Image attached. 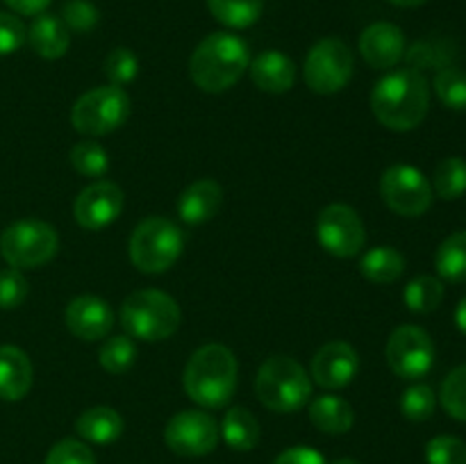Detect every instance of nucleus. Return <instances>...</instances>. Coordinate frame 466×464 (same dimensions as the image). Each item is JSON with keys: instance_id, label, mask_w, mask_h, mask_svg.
Segmentation results:
<instances>
[{"instance_id": "nucleus-8", "label": "nucleus", "mask_w": 466, "mask_h": 464, "mask_svg": "<svg viewBox=\"0 0 466 464\" xmlns=\"http://www.w3.org/2000/svg\"><path fill=\"white\" fill-rule=\"evenodd\" d=\"M130 114V96L121 86H96L77 98L71 123L80 135L103 136L121 127Z\"/></svg>"}, {"instance_id": "nucleus-29", "label": "nucleus", "mask_w": 466, "mask_h": 464, "mask_svg": "<svg viewBox=\"0 0 466 464\" xmlns=\"http://www.w3.org/2000/svg\"><path fill=\"white\" fill-rule=\"evenodd\" d=\"M403 298L410 312L431 314L444 300V285H441V280H437L432 276H419L405 287Z\"/></svg>"}, {"instance_id": "nucleus-44", "label": "nucleus", "mask_w": 466, "mask_h": 464, "mask_svg": "<svg viewBox=\"0 0 466 464\" xmlns=\"http://www.w3.org/2000/svg\"><path fill=\"white\" fill-rule=\"evenodd\" d=\"M391 5H396V7H419V5L428 3V0H390Z\"/></svg>"}, {"instance_id": "nucleus-19", "label": "nucleus", "mask_w": 466, "mask_h": 464, "mask_svg": "<svg viewBox=\"0 0 466 464\" xmlns=\"http://www.w3.org/2000/svg\"><path fill=\"white\" fill-rule=\"evenodd\" d=\"M250 80L268 94H285L294 86L296 66L280 50H264L248 64Z\"/></svg>"}, {"instance_id": "nucleus-37", "label": "nucleus", "mask_w": 466, "mask_h": 464, "mask_svg": "<svg viewBox=\"0 0 466 464\" xmlns=\"http://www.w3.org/2000/svg\"><path fill=\"white\" fill-rule=\"evenodd\" d=\"M98 9L91 0H66L62 7V21L73 32H91L98 25Z\"/></svg>"}, {"instance_id": "nucleus-15", "label": "nucleus", "mask_w": 466, "mask_h": 464, "mask_svg": "<svg viewBox=\"0 0 466 464\" xmlns=\"http://www.w3.org/2000/svg\"><path fill=\"white\" fill-rule=\"evenodd\" d=\"M360 358L349 341H330L321 346L312 359V378L326 389H341L358 376Z\"/></svg>"}, {"instance_id": "nucleus-13", "label": "nucleus", "mask_w": 466, "mask_h": 464, "mask_svg": "<svg viewBox=\"0 0 466 464\" xmlns=\"http://www.w3.org/2000/svg\"><path fill=\"white\" fill-rule=\"evenodd\" d=\"M164 441L168 449L185 458H200L217 449L218 426L208 412L185 409L167 423Z\"/></svg>"}, {"instance_id": "nucleus-16", "label": "nucleus", "mask_w": 466, "mask_h": 464, "mask_svg": "<svg viewBox=\"0 0 466 464\" xmlns=\"http://www.w3.org/2000/svg\"><path fill=\"white\" fill-rule=\"evenodd\" d=\"M360 53L364 62L378 71L394 68L405 55V35L394 23H373L360 35Z\"/></svg>"}, {"instance_id": "nucleus-4", "label": "nucleus", "mask_w": 466, "mask_h": 464, "mask_svg": "<svg viewBox=\"0 0 466 464\" xmlns=\"http://www.w3.org/2000/svg\"><path fill=\"white\" fill-rule=\"evenodd\" d=\"M180 318L176 300L157 289L135 291L121 305L123 330L139 341L168 339L180 328Z\"/></svg>"}, {"instance_id": "nucleus-5", "label": "nucleus", "mask_w": 466, "mask_h": 464, "mask_svg": "<svg viewBox=\"0 0 466 464\" xmlns=\"http://www.w3.org/2000/svg\"><path fill=\"white\" fill-rule=\"evenodd\" d=\"M255 391L264 408L289 414L303 408L312 396V382L305 368L287 355L268 358L255 378Z\"/></svg>"}, {"instance_id": "nucleus-31", "label": "nucleus", "mask_w": 466, "mask_h": 464, "mask_svg": "<svg viewBox=\"0 0 466 464\" xmlns=\"http://www.w3.org/2000/svg\"><path fill=\"white\" fill-rule=\"evenodd\" d=\"M68 159H71L73 168H76L80 176L103 177L105 173L109 171V155L98 141H91V139L77 141V144L71 148Z\"/></svg>"}, {"instance_id": "nucleus-24", "label": "nucleus", "mask_w": 466, "mask_h": 464, "mask_svg": "<svg viewBox=\"0 0 466 464\" xmlns=\"http://www.w3.org/2000/svg\"><path fill=\"white\" fill-rule=\"evenodd\" d=\"M405 271V257L391 246H376L360 259V273L376 285H391Z\"/></svg>"}, {"instance_id": "nucleus-39", "label": "nucleus", "mask_w": 466, "mask_h": 464, "mask_svg": "<svg viewBox=\"0 0 466 464\" xmlns=\"http://www.w3.org/2000/svg\"><path fill=\"white\" fill-rule=\"evenodd\" d=\"M44 464H96V458L85 441L62 439L50 449Z\"/></svg>"}, {"instance_id": "nucleus-23", "label": "nucleus", "mask_w": 466, "mask_h": 464, "mask_svg": "<svg viewBox=\"0 0 466 464\" xmlns=\"http://www.w3.org/2000/svg\"><path fill=\"white\" fill-rule=\"evenodd\" d=\"M309 419L314 426L328 435H344L353 428L355 412L349 400L339 398L335 394L319 396L309 405Z\"/></svg>"}, {"instance_id": "nucleus-25", "label": "nucleus", "mask_w": 466, "mask_h": 464, "mask_svg": "<svg viewBox=\"0 0 466 464\" xmlns=\"http://www.w3.org/2000/svg\"><path fill=\"white\" fill-rule=\"evenodd\" d=\"M221 435L232 450L246 453V450H253L255 446L259 444L262 430H259L258 419H255L248 409L232 408L228 409L226 417H223Z\"/></svg>"}, {"instance_id": "nucleus-14", "label": "nucleus", "mask_w": 466, "mask_h": 464, "mask_svg": "<svg viewBox=\"0 0 466 464\" xmlns=\"http://www.w3.org/2000/svg\"><path fill=\"white\" fill-rule=\"evenodd\" d=\"M123 209V191L114 182L98 180L85 187L73 205V217L85 230H103L112 226Z\"/></svg>"}, {"instance_id": "nucleus-11", "label": "nucleus", "mask_w": 466, "mask_h": 464, "mask_svg": "<svg viewBox=\"0 0 466 464\" xmlns=\"http://www.w3.org/2000/svg\"><path fill=\"white\" fill-rule=\"evenodd\" d=\"M387 364L403 380H419L435 364V344L423 328L400 326L387 341Z\"/></svg>"}, {"instance_id": "nucleus-28", "label": "nucleus", "mask_w": 466, "mask_h": 464, "mask_svg": "<svg viewBox=\"0 0 466 464\" xmlns=\"http://www.w3.org/2000/svg\"><path fill=\"white\" fill-rule=\"evenodd\" d=\"M432 191L441 200H458L466 194V162L462 157H446L437 164Z\"/></svg>"}, {"instance_id": "nucleus-26", "label": "nucleus", "mask_w": 466, "mask_h": 464, "mask_svg": "<svg viewBox=\"0 0 466 464\" xmlns=\"http://www.w3.org/2000/svg\"><path fill=\"white\" fill-rule=\"evenodd\" d=\"M208 7L221 25L244 30L259 21L264 12V0H208Z\"/></svg>"}, {"instance_id": "nucleus-21", "label": "nucleus", "mask_w": 466, "mask_h": 464, "mask_svg": "<svg viewBox=\"0 0 466 464\" xmlns=\"http://www.w3.org/2000/svg\"><path fill=\"white\" fill-rule=\"evenodd\" d=\"M27 41L32 50L44 59H59L71 45V35L64 21L53 14H39L27 30Z\"/></svg>"}, {"instance_id": "nucleus-35", "label": "nucleus", "mask_w": 466, "mask_h": 464, "mask_svg": "<svg viewBox=\"0 0 466 464\" xmlns=\"http://www.w3.org/2000/svg\"><path fill=\"white\" fill-rule=\"evenodd\" d=\"M441 405L458 421H466V364L453 368L441 385Z\"/></svg>"}, {"instance_id": "nucleus-6", "label": "nucleus", "mask_w": 466, "mask_h": 464, "mask_svg": "<svg viewBox=\"0 0 466 464\" xmlns=\"http://www.w3.org/2000/svg\"><path fill=\"white\" fill-rule=\"evenodd\" d=\"M185 248L180 227L164 217H148L130 237V259L139 271L164 273L177 262Z\"/></svg>"}, {"instance_id": "nucleus-38", "label": "nucleus", "mask_w": 466, "mask_h": 464, "mask_svg": "<svg viewBox=\"0 0 466 464\" xmlns=\"http://www.w3.org/2000/svg\"><path fill=\"white\" fill-rule=\"evenodd\" d=\"M27 280L18 268L0 271V309H16L27 298Z\"/></svg>"}, {"instance_id": "nucleus-34", "label": "nucleus", "mask_w": 466, "mask_h": 464, "mask_svg": "<svg viewBox=\"0 0 466 464\" xmlns=\"http://www.w3.org/2000/svg\"><path fill=\"white\" fill-rule=\"evenodd\" d=\"M437 408V396L432 387L428 385H412L405 389L403 398H400V412L410 421H428L435 414Z\"/></svg>"}, {"instance_id": "nucleus-27", "label": "nucleus", "mask_w": 466, "mask_h": 464, "mask_svg": "<svg viewBox=\"0 0 466 464\" xmlns=\"http://www.w3.org/2000/svg\"><path fill=\"white\" fill-rule=\"evenodd\" d=\"M435 268L444 280L466 282V230L453 232L441 241L435 255Z\"/></svg>"}, {"instance_id": "nucleus-12", "label": "nucleus", "mask_w": 466, "mask_h": 464, "mask_svg": "<svg viewBox=\"0 0 466 464\" xmlns=\"http://www.w3.org/2000/svg\"><path fill=\"white\" fill-rule=\"evenodd\" d=\"M317 239L323 250L335 257H355L364 248V223L353 207L332 203L317 218Z\"/></svg>"}, {"instance_id": "nucleus-2", "label": "nucleus", "mask_w": 466, "mask_h": 464, "mask_svg": "<svg viewBox=\"0 0 466 464\" xmlns=\"http://www.w3.org/2000/svg\"><path fill=\"white\" fill-rule=\"evenodd\" d=\"M250 53L241 36L232 32H214L205 36L189 59L191 80L208 94H221L241 80L248 71Z\"/></svg>"}, {"instance_id": "nucleus-36", "label": "nucleus", "mask_w": 466, "mask_h": 464, "mask_svg": "<svg viewBox=\"0 0 466 464\" xmlns=\"http://www.w3.org/2000/svg\"><path fill=\"white\" fill-rule=\"evenodd\" d=\"M428 464H466V444L458 437L440 435L426 444Z\"/></svg>"}, {"instance_id": "nucleus-43", "label": "nucleus", "mask_w": 466, "mask_h": 464, "mask_svg": "<svg viewBox=\"0 0 466 464\" xmlns=\"http://www.w3.org/2000/svg\"><path fill=\"white\" fill-rule=\"evenodd\" d=\"M455 326L466 335V296L460 300L458 308H455Z\"/></svg>"}, {"instance_id": "nucleus-10", "label": "nucleus", "mask_w": 466, "mask_h": 464, "mask_svg": "<svg viewBox=\"0 0 466 464\" xmlns=\"http://www.w3.org/2000/svg\"><path fill=\"white\" fill-rule=\"evenodd\" d=\"M380 196L391 212L400 217H421L432 205V185L419 168L396 164L382 173Z\"/></svg>"}, {"instance_id": "nucleus-1", "label": "nucleus", "mask_w": 466, "mask_h": 464, "mask_svg": "<svg viewBox=\"0 0 466 464\" xmlns=\"http://www.w3.org/2000/svg\"><path fill=\"white\" fill-rule=\"evenodd\" d=\"M431 105V86L421 71L399 68L376 82L371 91L373 116L394 132L421 126Z\"/></svg>"}, {"instance_id": "nucleus-7", "label": "nucleus", "mask_w": 466, "mask_h": 464, "mask_svg": "<svg viewBox=\"0 0 466 464\" xmlns=\"http://www.w3.org/2000/svg\"><path fill=\"white\" fill-rule=\"evenodd\" d=\"M59 237L50 223L23 218L0 235V253L14 268H36L57 255Z\"/></svg>"}, {"instance_id": "nucleus-22", "label": "nucleus", "mask_w": 466, "mask_h": 464, "mask_svg": "<svg viewBox=\"0 0 466 464\" xmlns=\"http://www.w3.org/2000/svg\"><path fill=\"white\" fill-rule=\"evenodd\" d=\"M76 430L82 439L105 446L112 444V441H116L123 435V419L116 409L98 405V408L85 409L77 417Z\"/></svg>"}, {"instance_id": "nucleus-42", "label": "nucleus", "mask_w": 466, "mask_h": 464, "mask_svg": "<svg viewBox=\"0 0 466 464\" xmlns=\"http://www.w3.org/2000/svg\"><path fill=\"white\" fill-rule=\"evenodd\" d=\"M3 3L23 16H39L53 0H3Z\"/></svg>"}, {"instance_id": "nucleus-45", "label": "nucleus", "mask_w": 466, "mask_h": 464, "mask_svg": "<svg viewBox=\"0 0 466 464\" xmlns=\"http://www.w3.org/2000/svg\"><path fill=\"white\" fill-rule=\"evenodd\" d=\"M332 464H360L358 459H353V458H341V459H337V462H332Z\"/></svg>"}, {"instance_id": "nucleus-3", "label": "nucleus", "mask_w": 466, "mask_h": 464, "mask_svg": "<svg viewBox=\"0 0 466 464\" xmlns=\"http://www.w3.org/2000/svg\"><path fill=\"white\" fill-rule=\"evenodd\" d=\"M237 389V358L228 346L205 344L189 358L185 391L200 408H223Z\"/></svg>"}, {"instance_id": "nucleus-18", "label": "nucleus", "mask_w": 466, "mask_h": 464, "mask_svg": "<svg viewBox=\"0 0 466 464\" xmlns=\"http://www.w3.org/2000/svg\"><path fill=\"white\" fill-rule=\"evenodd\" d=\"M223 205V189L214 180H196L177 198V214L187 226H200L218 214Z\"/></svg>"}, {"instance_id": "nucleus-9", "label": "nucleus", "mask_w": 466, "mask_h": 464, "mask_svg": "<svg viewBox=\"0 0 466 464\" xmlns=\"http://www.w3.org/2000/svg\"><path fill=\"white\" fill-rule=\"evenodd\" d=\"M355 59L341 39H321L305 57V82L314 94L330 96L344 89L353 77Z\"/></svg>"}, {"instance_id": "nucleus-33", "label": "nucleus", "mask_w": 466, "mask_h": 464, "mask_svg": "<svg viewBox=\"0 0 466 464\" xmlns=\"http://www.w3.org/2000/svg\"><path fill=\"white\" fill-rule=\"evenodd\" d=\"M103 71L107 76L109 85L123 89V86L135 82L137 76H139V59H137V55L130 48H114L105 57Z\"/></svg>"}, {"instance_id": "nucleus-41", "label": "nucleus", "mask_w": 466, "mask_h": 464, "mask_svg": "<svg viewBox=\"0 0 466 464\" xmlns=\"http://www.w3.org/2000/svg\"><path fill=\"white\" fill-rule=\"evenodd\" d=\"M273 464H328V459L312 446H291L282 450Z\"/></svg>"}, {"instance_id": "nucleus-30", "label": "nucleus", "mask_w": 466, "mask_h": 464, "mask_svg": "<svg viewBox=\"0 0 466 464\" xmlns=\"http://www.w3.org/2000/svg\"><path fill=\"white\" fill-rule=\"evenodd\" d=\"M98 359L100 367H103L105 371L112 373V376H121V373L130 371L132 364H135L137 359L135 339L127 335L112 337V339H107L100 346Z\"/></svg>"}, {"instance_id": "nucleus-40", "label": "nucleus", "mask_w": 466, "mask_h": 464, "mask_svg": "<svg viewBox=\"0 0 466 464\" xmlns=\"http://www.w3.org/2000/svg\"><path fill=\"white\" fill-rule=\"evenodd\" d=\"M27 27L18 16L0 12V55H12L25 44Z\"/></svg>"}, {"instance_id": "nucleus-20", "label": "nucleus", "mask_w": 466, "mask_h": 464, "mask_svg": "<svg viewBox=\"0 0 466 464\" xmlns=\"http://www.w3.org/2000/svg\"><path fill=\"white\" fill-rule=\"evenodd\" d=\"M32 362L16 346H0V398L21 400L32 387Z\"/></svg>"}, {"instance_id": "nucleus-17", "label": "nucleus", "mask_w": 466, "mask_h": 464, "mask_svg": "<svg viewBox=\"0 0 466 464\" xmlns=\"http://www.w3.org/2000/svg\"><path fill=\"white\" fill-rule=\"evenodd\" d=\"M66 328L82 341H98L112 330L114 314L98 296H77L64 312Z\"/></svg>"}, {"instance_id": "nucleus-32", "label": "nucleus", "mask_w": 466, "mask_h": 464, "mask_svg": "<svg viewBox=\"0 0 466 464\" xmlns=\"http://www.w3.org/2000/svg\"><path fill=\"white\" fill-rule=\"evenodd\" d=\"M435 94L441 103L455 112L466 109V73L462 68L444 66L435 76Z\"/></svg>"}]
</instances>
